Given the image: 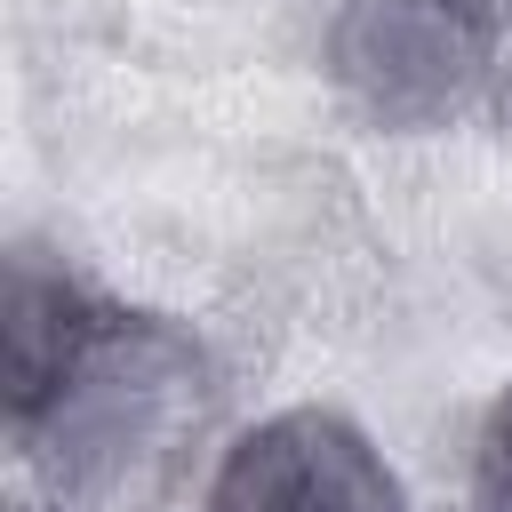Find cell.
I'll list each match as a JSON object with an SVG mask.
<instances>
[{"instance_id":"2","label":"cell","mask_w":512,"mask_h":512,"mask_svg":"<svg viewBox=\"0 0 512 512\" xmlns=\"http://www.w3.org/2000/svg\"><path fill=\"white\" fill-rule=\"evenodd\" d=\"M336 80L392 128L448 120L488 56H496V8L488 0H344L336 16Z\"/></svg>"},{"instance_id":"4","label":"cell","mask_w":512,"mask_h":512,"mask_svg":"<svg viewBox=\"0 0 512 512\" xmlns=\"http://www.w3.org/2000/svg\"><path fill=\"white\" fill-rule=\"evenodd\" d=\"M472 512H512V392L488 408L480 424V456H472Z\"/></svg>"},{"instance_id":"1","label":"cell","mask_w":512,"mask_h":512,"mask_svg":"<svg viewBox=\"0 0 512 512\" xmlns=\"http://www.w3.org/2000/svg\"><path fill=\"white\" fill-rule=\"evenodd\" d=\"M8 432L48 512H152L216 416V360L168 312L8 264Z\"/></svg>"},{"instance_id":"3","label":"cell","mask_w":512,"mask_h":512,"mask_svg":"<svg viewBox=\"0 0 512 512\" xmlns=\"http://www.w3.org/2000/svg\"><path fill=\"white\" fill-rule=\"evenodd\" d=\"M200 512H408V488L352 416L280 408L224 448Z\"/></svg>"}]
</instances>
